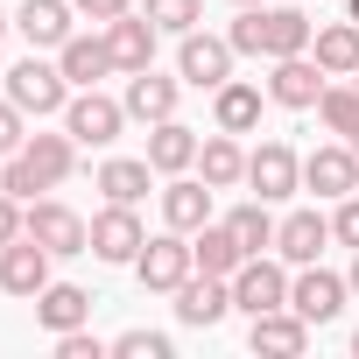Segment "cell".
Returning a JSON list of instances; mask_svg holds the SVG:
<instances>
[{
  "label": "cell",
  "instance_id": "1",
  "mask_svg": "<svg viewBox=\"0 0 359 359\" xmlns=\"http://www.w3.org/2000/svg\"><path fill=\"white\" fill-rule=\"evenodd\" d=\"M240 57H303L310 43H317V22L303 15V8H268V0H261V8H247L240 22H233V36H226Z\"/></svg>",
  "mask_w": 359,
  "mask_h": 359
},
{
  "label": "cell",
  "instance_id": "2",
  "mask_svg": "<svg viewBox=\"0 0 359 359\" xmlns=\"http://www.w3.org/2000/svg\"><path fill=\"white\" fill-rule=\"evenodd\" d=\"M8 99L43 120V113H64V106H71V78H64V64H43V57L29 50V57L8 71Z\"/></svg>",
  "mask_w": 359,
  "mask_h": 359
},
{
  "label": "cell",
  "instance_id": "3",
  "mask_svg": "<svg viewBox=\"0 0 359 359\" xmlns=\"http://www.w3.org/2000/svg\"><path fill=\"white\" fill-rule=\"evenodd\" d=\"M134 275H141V289H162V296H176V289H184L191 275H198V254H191V240L184 233H155L141 254H134Z\"/></svg>",
  "mask_w": 359,
  "mask_h": 359
},
{
  "label": "cell",
  "instance_id": "4",
  "mask_svg": "<svg viewBox=\"0 0 359 359\" xmlns=\"http://www.w3.org/2000/svg\"><path fill=\"white\" fill-rule=\"evenodd\" d=\"M120 120H127V106H120V99H106L99 85H78V92H71V106H64V134H71V141H85V148L120 141Z\"/></svg>",
  "mask_w": 359,
  "mask_h": 359
},
{
  "label": "cell",
  "instance_id": "5",
  "mask_svg": "<svg viewBox=\"0 0 359 359\" xmlns=\"http://www.w3.org/2000/svg\"><path fill=\"white\" fill-rule=\"evenodd\" d=\"M247 184H254V198H296L303 191V155L289 148V141H261L254 155H247Z\"/></svg>",
  "mask_w": 359,
  "mask_h": 359
},
{
  "label": "cell",
  "instance_id": "6",
  "mask_svg": "<svg viewBox=\"0 0 359 359\" xmlns=\"http://www.w3.org/2000/svg\"><path fill=\"white\" fill-rule=\"evenodd\" d=\"M282 303H289V275H282V261L247 254V261H240V275H233V310L261 317V310H282Z\"/></svg>",
  "mask_w": 359,
  "mask_h": 359
},
{
  "label": "cell",
  "instance_id": "7",
  "mask_svg": "<svg viewBox=\"0 0 359 359\" xmlns=\"http://www.w3.org/2000/svg\"><path fill=\"white\" fill-rule=\"evenodd\" d=\"M0 289H8V296H22V303H36L43 289H50V247L43 240H8V247H0Z\"/></svg>",
  "mask_w": 359,
  "mask_h": 359
},
{
  "label": "cell",
  "instance_id": "8",
  "mask_svg": "<svg viewBox=\"0 0 359 359\" xmlns=\"http://www.w3.org/2000/svg\"><path fill=\"white\" fill-rule=\"evenodd\" d=\"M233 57H240V50H233L226 36H198V29H191L184 50H176V71H184V85H198V92H219V85L233 78Z\"/></svg>",
  "mask_w": 359,
  "mask_h": 359
},
{
  "label": "cell",
  "instance_id": "9",
  "mask_svg": "<svg viewBox=\"0 0 359 359\" xmlns=\"http://www.w3.org/2000/svg\"><path fill=\"white\" fill-rule=\"evenodd\" d=\"M29 240H43L50 254H92V226L71 205H57V198H36L29 205Z\"/></svg>",
  "mask_w": 359,
  "mask_h": 359
},
{
  "label": "cell",
  "instance_id": "10",
  "mask_svg": "<svg viewBox=\"0 0 359 359\" xmlns=\"http://www.w3.org/2000/svg\"><path fill=\"white\" fill-rule=\"evenodd\" d=\"M345 296H352V289H345V275H331V268H317V261L289 282V310H296L303 324H331V317L345 310Z\"/></svg>",
  "mask_w": 359,
  "mask_h": 359
},
{
  "label": "cell",
  "instance_id": "11",
  "mask_svg": "<svg viewBox=\"0 0 359 359\" xmlns=\"http://www.w3.org/2000/svg\"><path fill=\"white\" fill-rule=\"evenodd\" d=\"M324 85H331V71H324V64H317V57L303 50V57H275L268 99H275V106H296V113H303V106H317V99H324Z\"/></svg>",
  "mask_w": 359,
  "mask_h": 359
},
{
  "label": "cell",
  "instance_id": "12",
  "mask_svg": "<svg viewBox=\"0 0 359 359\" xmlns=\"http://www.w3.org/2000/svg\"><path fill=\"white\" fill-rule=\"evenodd\" d=\"M141 247H148V233H141L134 205H106V212L92 219V254H99V261H113V268H120V261H134Z\"/></svg>",
  "mask_w": 359,
  "mask_h": 359
},
{
  "label": "cell",
  "instance_id": "13",
  "mask_svg": "<svg viewBox=\"0 0 359 359\" xmlns=\"http://www.w3.org/2000/svg\"><path fill=\"white\" fill-rule=\"evenodd\" d=\"M303 184H310L317 198H352V191H359V148L345 141V148H317V155H303Z\"/></svg>",
  "mask_w": 359,
  "mask_h": 359
},
{
  "label": "cell",
  "instance_id": "14",
  "mask_svg": "<svg viewBox=\"0 0 359 359\" xmlns=\"http://www.w3.org/2000/svg\"><path fill=\"white\" fill-rule=\"evenodd\" d=\"M226 310H233V282L226 275H191L184 289H176V317L198 324V331H212Z\"/></svg>",
  "mask_w": 359,
  "mask_h": 359
},
{
  "label": "cell",
  "instance_id": "15",
  "mask_svg": "<svg viewBox=\"0 0 359 359\" xmlns=\"http://www.w3.org/2000/svg\"><path fill=\"white\" fill-rule=\"evenodd\" d=\"M324 240H331V219H324V212H289V219L275 226V254H282L289 268H310V261L324 254Z\"/></svg>",
  "mask_w": 359,
  "mask_h": 359
},
{
  "label": "cell",
  "instance_id": "16",
  "mask_svg": "<svg viewBox=\"0 0 359 359\" xmlns=\"http://www.w3.org/2000/svg\"><path fill=\"white\" fill-rule=\"evenodd\" d=\"M71 0H22V15H15V29L29 36V50H64L71 43Z\"/></svg>",
  "mask_w": 359,
  "mask_h": 359
},
{
  "label": "cell",
  "instance_id": "17",
  "mask_svg": "<svg viewBox=\"0 0 359 359\" xmlns=\"http://www.w3.org/2000/svg\"><path fill=\"white\" fill-rule=\"evenodd\" d=\"M247 345H254V352H282V359H296V352L310 345V324L282 303V310H261V317L247 324Z\"/></svg>",
  "mask_w": 359,
  "mask_h": 359
},
{
  "label": "cell",
  "instance_id": "18",
  "mask_svg": "<svg viewBox=\"0 0 359 359\" xmlns=\"http://www.w3.org/2000/svg\"><path fill=\"white\" fill-rule=\"evenodd\" d=\"M198 134L184 127V120H155V134H148V162H155V176H184V169H198Z\"/></svg>",
  "mask_w": 359,
  "mask_h": 359
},
{
  "label": "cell",
  "instance_id": "19",
  "mask_svg": "<svg viewBox=\"0 0 359 359\" xmlns=\"http://www.w3.org/2000/svg\"><path fill=\"white\" fill-rule=\"evenodd\" d=\"M155 22L148 15H120V22H106V43H113V64L120 71H148L155 64Z\"/></svg>",
  "mask_w": 359,
  "mask_h": 359
},
{
  "label": "cell",
  "instance_id": "20",
  "mask_svg": "<svg viewBox=\"0 0 359 359\" xmlns=\"http://www.w3.org/2000/svg\"><path fill=\"white\" fill-rule=\"evenodd\" d=\"M120 106H127V120H148V127L155 120H176V78H155V64H148V71L127 78V99Z\"/></svg>",
  "mask_w": 359,
  "mask_h": 359
},
{
  "label": "cell",
  "instance_id": "21",
  "mask_svg": "<svg viewBox=\"0 0 359 359\" xmlns=\"http://www.w3.org/2000/svg\"><path fill=\"white\" fill-rule=\"evenodd\" d=\"M162 219H169L176 233L212 226V184H198V176H176V184L162 191Z\"/></svg>",
  "mask_w": 359,
  "mask_h": 359
},
{
  "label": "cell",
  "instance_id": "22",
  "mask_svg": "<svg viewBox=\"0 0 359 359\" xmlns=\"http://www.w3.org/2000/svg\"><path fill=\"white\" fill-rule=\"evenodd\" d=\"M57 64H64V78H71V85H99L106 71H120L106 36H71V43L57 50Z\"/></svg>",
  "mask_w": 359,
  "mask_h": 359
},
{
  "label": "cell",
  "instance_id": "23",
  "mask_svg": "<svg viewBox=\"0 0 359 359\" xmlns=\"http://www.w3.org/2000/svg\"><path fill=\"white\" fill-rule=\"evenodd\" d=\"M191 254H198V275H240V261H247V247H240V233L233 226H198V240H191Z\"/></svg>",
  "mask_w": 359,
  "mask_h": 359
},
{
  "label": "cell",
  "instance_id": "24",
  "mask_svg": "<svg viewBox=\"0 0 359 359\" xmlns=\"http://www.w3.org/2000/svg\"><path fill=\"white\" fill-rule=\"evenodd\" d=\"M22 155H29V169L43 176V191H57L64 176H71V162H78V141H71V134H29Z\"/></svg>",
  "mask_w": 359,
  "mask_h": 359
},
{
  "label": "cell",
  "instance_id": "25",
  "mask_svg": "<svg viewBox=\"0 0 359 359\" xmlns=\"http://www.w3.org/2000/svg\"><path fill=\"white\" fill-rule=\"evenodd\" d=\"M36 317H43V331H78V324L92 317V296H85L78 282H50V289L36 296Z\"/></svg>",
  "mask_w": 359,
  "mask_h": 359
},
{
  "label": "cell",
  "instance_id": "26",
  "mask_svg": "<svg viewBox=\"0 0 359 359\" xmlns=\"http://www.w3.org/2000/svg\"><path fill=\"white\" fill-rule=\"evenodd\" d=\"M148 176H155L148 155H141V162H134V155H113V162L99 169V191H106V205H141V198H148Z\"/></svg>",
  "mask_w": 359,
  "mask_h": 359
},
{
  "label": "cell",
  "instance_id": "27",
  "mask_svg": "<svg viewBox=\"0 0 359 359\" xmlns=\"http://www.w3.org/2000/svg\"><path fill=\"white\" fill-rule=\"evenodd\" d=\"M198 169H205V184L212 191H233V184H247V155H240V141L219 127L205 148H198Z\"/></svg>",
  "mask_w": 359,
  "mask_h": 359
},
{
  "label": "cell",
  "instance_id": "28",
  "mask_svg": "<svg viewBox=\"0 0 359 359\" xmlns=\"http://www.w3.org/2000/svg\"><path fill=\"white\" fill-rule=\"evenodd\" d=\"M310 50H317V64H324L331 78H352V71H359V22L345 15V22L317 29V43H310Z\"/></svg>",
  "mask_w": 359,
  "mask_h": 359
},
{
  "label": "cell",
  "instance_id": "29",
  "mask_svg": "<svg viewBox=\"0 0 359 359\" xmlns=\"http://www.w3.org/2000/svg\"><path fill=\"white\" fill-rule=\"evenodd\" d=\"M219 127H226V134H254V127H261V85L226 78V85H219Z\"/></svg>",
  "mask_w": 359,
  "mask_h": 359
},
{
  "label": "cell",
  "instance_id": "30",
  "mask_svg": "<svg viewBox=\"0 0 359 359\" xmlns=\"http://www.w3.org/2000/svg\"><path fill=\"white\" fill-rule=\"evenodd\" d=\"M226 226L240 233V247H247V254H268V247H275V219H268V198H247V205H233V212H226Z\"/></svg>",
  "mask_w": 359,
  "mask_h": 359
},
{
  "label": "cell",
  "instance_id": "31",
  "mask_svg": "<svg viewBox=\"0 0 359 359\" xmlns=\"http://www.w3.org/2000/svg\"><path fill=\"white\" fill-rule=\"evenodd\" d=\"M317 113H324V127L331 134H359V85H324V99H317Z\"/></svg>",
  "mask_w": 359,
  "mask_h": 359
},
{
  "label": "cell",
  "instance_id": "32",
  "mask_svg": "<svg viewBox=\"0 0 359 359\" xmlns=\"http://www.w3.org/2000/svg\"><path fill=\"white\" fill-rule=\"evenodd\" d=\"M198 15H205V0H148V22H155L162 36H191Z\"/></svg>",
  "mask_w": 359,
  "mask_h": 359
},
{
  "label": "cell",
  "instance_id": "33",
  "mask_svg": "<svg viewBox=\"0 0 359 359\" xmlns=\"http://www.w3.org/2000/svg\"><path fill=\"white\" fill-rule=\"evenodd\" d=\"M0 191H8V198H22V205H36V191H43V176L29 169V155H8V169H0Z\"/></svg>",
  "mask_w": 359,
  "mask_h": 359
},
{
  "label": "cell",
  "instance_id": "34",
  "mask_svg": "<svg viewBox=\"0 0 359 359\" xmlns=\"http://www.w3.org/2000/svg\"><path fill=\"white\" fill-rule=\"evenodd\" d=\"M113 352H120V359H169V338H162V331H120Z\"/></svg>",
  "mask_w": 359,
  "mask_h": 359
},
{
  "label": "cell",
  "instance_id": "35",
  "mask_svg": "<svg viewBox=\"0 0 359 359\" xmlns=\"http://www.w3.org/2000/svg\"><path fill=\"white\" fill-rule=\"evenodd\" d=\"M106 352H113V345L92 338L85 324H78V331H57V359H106Z\"/></svg>",
  "mask_w": 359,
  "mask_h": 359
},
{
  "label": "cell",
  "instance_id": "36",
  "mask_svg": "<svg viewBox=\"0 0 359 359\" xmlns=\"http://www.w3.org/2000/svg\"><path fill=\"white\" fill-rule=\"evenodd\" d=\"M22 120H29V113H22L15 99H0V155H22V141H29Z\"/></svg>",
  "mask_w": 359,
  "mask_h": 359
},
{
  "label": "cell",
  "instance_id": "37",
  "mask_svg": "<svg viewBox=\"0 0 359 359\" xmlns=\"http://www.w3.org/2000/svg\"><path fill=\"white\" fill-rule=\"evenodd\" d=\"M331 240L359 247V191H352V198H338V212H331Z\"/></svg>",
  "mask_w": 359,
  "mask_h": 359
},
{
  "label": "cell",
  "instance_id": "38",
  "mask_svg": "<svg viewBox=\"0 0 359 359\" xmlns=\"http://www.w3.org/2000/svg\"><path fill=\"white\" fill-rule=\"evenodd\" d=\"M29 233V212H22V198H8V191H0V247H8V240H22Z\"/></svg>",
  "mask_w": 359,
  "mask_h": 359
},
{
  "label": "cell",
  "instance_id": "39",
  "mask_svg": "<svg viewBox=\"0 0 359 359\" xmlns=\"http://www.w3.org/2000/svg\"><path fill=\"white\" fill-rule=\"evenodd\" d=\"M71 8L85 22H120V15H134V0H71Z\"/></svg>",
  "mask_w": 359,
  "mask_h": 359
},
{
  "label": "cell",
  "instance_id": "40",
  "mask_svg": "<svg viewBox=\"0 0 359 359\" xmlns=\"http://www.w3.org/2000/svg\"><path fill=\"white\" fill-rule=\"evenodd\" d=\"M345 289H352V296H359V247H352V275H345Z\"/></svg>",
  "mask_w": 359,
  "mask_h": 359
},
{
  "label": "cell",
  "instance_id": "41",
  "mask_svg": "<svg viewBox=\"0 0 359 359\" xmlns=\"http://www.w3.org/2000/svg\"><path fill=\"white\" fill-rule=\"evenodd\" d=\"M345 15H352V22H359V0H345Z\"/></svg>",
  "mask_w": 359,
  "mask_h": 359
},
{
  "label": "cell",
  "instance_id": "42",
  "mask_svg": "<svg viewBox=\"0 0 359 359\" xmlns=\"http://www.w3.org/2000/svg\"><path fill=\"white\" fill-rule=\"evenodd\" d=\"M0 36H8V15H0Z\"/></svg>",
  "mask_w": 359,
  "mask_h": 359
},
{
  "label": "cell",
  "instance_id": "43",
  "mask_svg": "<svg viewBox=\"0 0 359 359\" xmlns=\"http://www.w3.org/2000/svg\"><path fill=\"white\" fill-rule=\"evenodd\" d=\"M240 8H261V0H240Z\"/></svg>",
  "mask_w": 359,
  "mask_h": 359
},
{
  "label": "cell",
  "instance_id": "44",
  "mask_svg": "<svg viewBox=\"0 0 359 359\" xmlns=\"http://www.w3.org/2000/svg\"><path fill=\"white\" fill-rule=\"evenodd\" d=\"M352 352H359V331H352Z\"/></svg>",
  "mask_w": 359,
  "mask_h": 359
},
{
  "label": "cell",
  "instance_id": "45",
  "mask_svg": "<svg viewBox=\"0 0 359 359\" xmlns=\"http://www.w3.org/2000/svg\"><path fill=\"white\" fill-rule=\"evenodd\" d=\"M352 85H359V71H352Z\"/></svg>",
  "mask_w": 359,
  "mask_h": 359
},
{
  "label": "cell",
  "instance_id": "46",
  "mask_svg": "<svg viewBox=\"0 0 359 359\" xmlns=\"http://www.w3.org/2000/svg\"><path fill=\"white\" fill-rule=\"evenodd\" d=\"M352 148H359V134H352Z\"/></svg>",
  "mask_w": 359,
  "mask_h": 359
}]
</instances>
